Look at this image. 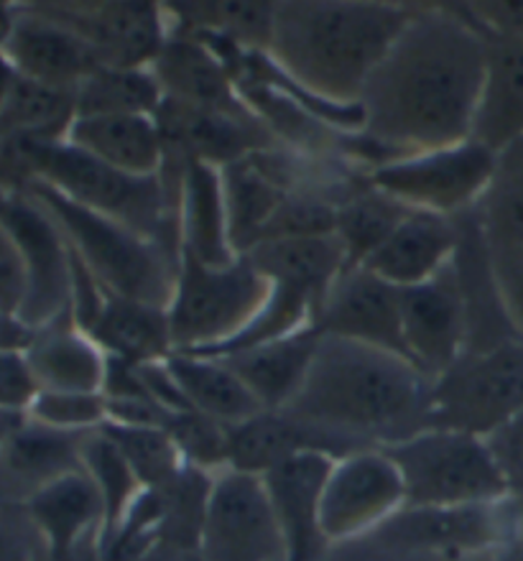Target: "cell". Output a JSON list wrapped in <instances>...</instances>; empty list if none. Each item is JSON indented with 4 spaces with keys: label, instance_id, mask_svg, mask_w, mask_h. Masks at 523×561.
<instances>
[{
    "label": "cell",
    "instance_id": "obj_17",
    "mask_svg": "<svg viewBox=\"0 0 523 561\" xmlns=\"http://www.w3.org/2000/svg\"><path fill=\"white\" fill-rule=\"evenodd\" d=\"M317 330L330 337L353 340L406 357L401 337V288L363 266L342 271L319 311Z\"/></svg>",
    "mask_w": 523,
    "mask_h": 561
},
{
    "label": "cell",
    "instance_id": "obj_28",
    "mask_svg": "<svg viewBox=\"0 0 523 561\" xmlns=\"http://www.w3.org/2000/svg\"><path fill=\"white\" fill-rule=\"evenodd\" d=\"M319 340H322V332L309 327L288 337L248 347L243 353L225 355L220 360L238 373V378L265 411H284L307 378Z\"/></svg>",
    "mask_w": 523,
    "mask_h": 561
},
{
    "label": "cell",
    "instance_id": "obj_43",
    "mask_svg": "<svg viewBox=\"0 0 523 561\" xmlns=\"http://www.w3.org/2000/svg\"><path fill=\"white\" fill-rule=\"evenodd\" d=\"M38 539L23 505L0 493V561H34Z\"/></svg>",
    "mask_w": 523,
    "mask_h": 561
},
{
    "label": "cell",
    "instance_id": "obj_11",
    "mask_svg": "<svg viewBox=\"0 0 523 561\" xmlns=\"http://www.w3.org/2000/svg\"><path fill=\"white\" fill-rule=\"evenodd\" d=\"M197 559L288 561L284 531L273 513L261 474L232 470V467L215 472Z\"/></svg>",
    "mask_w": 523,
    "mask_h": 561
},
{
    "label": "cell",
    "instance_id": "obj_48",
    "mask_svg": "<svg viewBox=\"0 0 523 561\" xmlns=\"http://www.w3.org/2000/svg\"><path fill=\"white\" fill-rule=\"evenodd\" d=\"M15 82H19V72H15V67L11 65V59H8V54L3 49V42H0V113H3Z\"/></svg>",
    "mask_w": 523,
    "mask_h": 561
},
{
    "label": "cell",
    "instance_id": "obj_36",
    "mask_svg": "<svg viewBox=\"0 0 523 561\" xmlns=\"http://www.w3.org/2000/svg\"><path fill=\"white\" fill-rule=\"evenodd\" d=\"M77 118V95L19 77L0 113V136L65 140Z\"/></svg>",
    "mask_w": 523,
    "mask_h": 561
},
{
    "label": "cell",
    "instance_id": "obj_37",
    "mask_svg": "<svg viewBox=\"0 0 523 561\" xmlns=\"http://www.w3.org/2000/svg\"><path fill=\"white\" fill-rule=\"evenodd\" d=\"M82 467L95 482L105 503V528L103 539L111 536L115 528L128 516L133 503L144 493L138 474L133 472L126 455L118 449L111 436L103 432V426L95 432L84 434L82 439Z\"/></svg>",
    "mask_w": 523,
    "mask_h": 561
},
{
    "label": "cell",
    "instance_id": "obj_12",
    "mask_svg": "<svg viewBox=\"0 0 523 561\" xmlns=\"http://www.w3.org/2000/svg\"><path fill=\"white\" fill-rule=\"evenodd\" d=\"M403 508V480L394 459L380 447L357 449L334 459L319 526L327 547H345L365 541Z\"/></svg>",
    "mask_w": 523,
    "mask_h": 561
},
{
    "label": "cell",
    "instance_id": "obj_34",
    "mask_svg": "<svg viewBox=\"0 0 523 561\" xmlns=\"http://www.w3.org/2000/svg\"><path fill=\"white\" fill-rule=\"evenodd\" d=\"M409 213V207L371 184L345 194L338 207L334 238L345 251L348 268L365 266Z\"/></svg>",
    "mask_w": 523,
    "mask_h": 561
},
{
    "label": "cell",
    "instance_id": "obj_35",
    "mask_svg": "<svg viewBox=\"0 0 523 561\" xmlns=\"http://www.w3.org/2000/svg\"><path fill=\"white\" fill-rule=\"evenodd\" d=\"M75 95L77 115H156L163 103L151 67H100Z\"/></svg>",
    "mask_w": 523,
    "mask_h": 561
},
{
    "label": "cell",
    "instance_id": "obj_26",
    "mask_svg": "<svg viewBox=\"0 0 523 561\" xmlns=\"http://www.w3.org/2000/svg\"><path fill=\"white\" fill-rule=\"evenodd\" d=\"M26 357L42 391L103 393L107 355L75 322L72 311L57 322L38 327Z\"/></svg>",
    "mask_w": 523,
    "mask_h": 561
},
{
    "label": "cell",
    "instance_id": "obj_46",
    "mask_svg": "<svg viewBox=\"0 0 523 561\" xmlns=\"http://www.w3.org/2000/svg\"><path fill=\"white\" fill-rule=\"evenodd\" d=\"M23 299H26V271H23L21 253L13 238L0 225V311L21 314Z\"/></svg>",
    "mask_w": 523,
    "mask_h": 561
},
{
    "label": "cell",
    "instance_id": "obj_23",
    "mask_svg": "<svg viewBox=\"0 0 523 561\" xmlns=\"http://www.w3.org/2000/svg\"><path fill=\"white\" fill-rule=\"evenodd\" d=\"M179 255L205 266H228L238 261L230 240L228 205L220 167L192 161L182 176L177 202Z\"/></svg>",
    "mask_w": 523,
    "mask_h": 561
},
{
    "label": "cell",
    "instance_id": "obj_51",
    "mask_svg": "<svg viewBox=\"0 0 523 561\" xmlns=\"http://www.w3.org/2000/svg\"><path fill=\"white\" fill-rule=\"evenodd\" d=\"M376 549V547H373ZM380 561H440V559H427V557H409V554H394V551H384L376 549ZM480 561H490V559H480Z\"/></svg>",
    "mask_w": 523,
    "mask_h": 561
},
{
    "label": "cell",
    "instance_id": "obj_16",
    "mask_svg": "<svg viewBox=\"0 0 523 561\" xmlns=\"http://www.w3.org/2000/svg\"><path fill=\"white\" fill-rule=\"evenodd\" d=\"M88 42L105 67H151L171 36L156 3H44Z\"/></svg>",
    "mask_w": 523,
    "mask_h": 561
},
{
    "label": "cell",
    "instance_id": "obj_8",
    "mask_svg": "<svg viewBox=\"0 0 523 561\" xmlns=\"http://www.w3.org/2000/svg\"><path fill=\"white\" fill-rule=\"evenodd\" d=\"M523 508L513 495L490 503L403 508L368 536L371 547L440 561H480L509 549Z\"/></svg>",
    "mask_w": 523,
    "mask_h": 561
},
{
    "label": "cell",
    "instance_id": "obj_42",
    "mask_svg": "<svg viewBox=\"0 0 523 561\" xmlns=\"http://www.w3.org/2000/svg\"><path fill=\"white\" fill-rule=\"evenodd\" d=\"M42 393L26 353H0V411L23 414Z\"/></svg>",
    "mask_w": 523,
    "mask_h": 561
},
{
    "label": "cell",
    "instance_id": "obj_15",
    "mask_svg": "<svg viewBox=\"0 0 523 561\" xmlns=\"http://www.w3.org/2000/svg\"><path fill=\"white\" fill-rule=\"evenodd\" d=\"M401 337L406 357L432 383L459 360L470 342V317L455 263L427 284L403 288Z\"/></svg>",
    "mask_w": 523,
    "mask_h": 561
},
{
    "label": "cell",
    "instance_id": "obj_9",
    "mask_svg": "<svg viewBox=\"0 0 523 561\" xmlns=\"http://www.w3.org/2000/svg\"><path fill=\"white\" fill-rule=\"evenodd\" d=\"M498 153L480 140L398 156L368 169V184L409 209L457 220L480 205L496 174Z\"/></svg>",
    "mask_w": 523,
    "mask_h": 561
},
{
    "label": "cell",
    "instance_id": "obj_50",
    "mask_svg": "<svg viewBox=\"0 0 523 561\" xmlns=\"http://www.w3.org/2000/svg\"><path fill=\"white\" fill-rule=\"evenodd\" d=\"M23 414H11V411H0V449H3V444L11 439V434L15 432L23 424Z\"/></svg>",
    "mask_w": 523,
    "mask_h": 561
},
{
    "label": "cell",
    "instance_id": "obj_41",
    "mask_svg": "<svg viewBox=\"0 0 523 561\" xmlns=\"http://www.w3.org/2000/svg\"><path fill=\"white\" fill-rule=\"evenodd\" d=\"M486 245L503 314L523 340V245L493 243V240H486Z\"/></svg>",
    "mask_w": 523,
    "mask_h": 561
},
{
    "label": "cell",
    "instance_id": "obj_49",
    "mask_svg": "<svg viewBox=\"0 0 523 561\" xmlns=\"http://www.w3.org/2000/svg\"><path fill=\"white\" fill-rule=\"evenodd\" d=\"M136 561H192V554L186 551L171 547L167 541H156L151 549L144 551Z\"/></svg>",
    "mask_w": 523,
    "mask_h": 561
},
{
    "label": "cell",
    "instance_id": "obj_21",
    "mask_svg": "<svg viewBox=\"0 0 523 561\" xmlns=\"http://www.w3.org/2000/svg\"><path fill=\"white\" fill-rule=\"evenodd\" d=\"M457 251L459 230L455 220L411 209L363 268L403 291L447 271L455 263Z\"/></svg>",
    "mask_w": 523,
    "mask_h": 561
},
{
    "label": "cell",
    "instance_id": "obj_33",
    "mask_svg": "<svg viewBox=\"0 0 523 561\" xmlns=\"http://www.w3.org/2000/svg\"><path fill=\"white\" fill-rule=\"evenodd\" d=\"M276 3H167L174 34L217 36L246 51H269Z\"/></svg>",
    "mask_w": 523,
    "mask_h": 561
},
{
    "label": "cell",
    "instance_id": "obj_44",
    "mask_svg": "<svg viewBox=\"0 0 523 561\" xmlns=\"http://www.w3.org/2000/svg\"><path fill=\"white\" fill-rule=\"evenodd\" d=\"M488 449L516 495L523 493V409L486 436Z\"/></svg>",
    "mask_w": 523,
    "mask_h": 561
},
{
    "label": "cell",
    "instance_id": "obj_27",
    "mask_svg": "<svg viewBox=\"0 0 523 561\" xmlns=\"http://www.w3.org/2000/svg\"><path fill=\"white\" fill-rule=\"evenodd\" d=\"M67 140L130 176H159L163 169L156 115H77Z\"/></svg>",
    "mask_w": 523,
    "mask_h": 561
},
{
    "label": "cell",
    "instance_id": "obj_1",
    "mask_svg": "<svg viewBox=\"0 0 523 561\" xmlns=\"http://www.w3.org/2000/svg\"><path fill=\"white\" fill-rule=\"evenodd\" d=\"M486 69L488 38L465 8L411 5L361 100L373 167L473 138Z\"/></svg>",
    "mask_w": 523,
    "mask_h": 561
},
{
    "label": "cell",
    "instance_id": "obj_30",
    "mask_svg": "<svg viewBox=\"0 0 523 561\" xmlns=\"http://www.w3.org/2000/svg\"><path fill=\"white\" fill-rule=\"evenodd\" d=\"M163 363L184 401L197 414L217 421L225 428H236L265 411L238 378V373L220 357L171 353Z\"/></svg>",
    "mask_w": 523,
    "mask_h": 561
},
{
    "label": "cell",
    "instance_id": "obj_32",
    "mask_svg": "<svg viewBox=\"0 0 523 561\" xmlns=\"http://www.w3.org/2000/svg\"><path fill=\"white\" fill-rule=\"evenodd\" d=\"M88 334L107 357L126 363H161L174 353L169 332V314L154 304L123 299L107 294L103 309L90 324Z\"/></svg>",
    "mask_w": 523,
    "mask_h": 561
},
{
    "label": "cell",
    "instance_id": "obj_45",
    "mask_svg": "<svg viewBox=\"0 0 523 561\" xmlns=\"http://www.w3.org/2000/svg\"><path fill=\"white\" fill-rule=\"evenodd\" d=\"M465 13L482 36L523 44V3H470Z\"/></svg>",
    "mask_w": 523,
    "mask_h": 561
},
{
    "label": "cell",
    "instance_id": "obj_24",
    "mask_svg": "<svg viewBox=\"0 0 523 561\" xmlns=\"http://www.w3.org/2000/svg\"><path fill=\"white\" fill-rule=\"evenodd\" d=\"M357 449L368 447H355L353 442L307 424L288 411H263L246 424L230 428V467L251 474H265L304 451L345 457Z\"/></svg>",
    "mask_w": 523,
    "mask_h": 561
},
{
    "label": "cell",
    "instance_id": "obj_52",
    "mask_svg": "<svg viewBox=\"0 0 523 561\" xmlns=\"http://www.w3.org/2000/svg\"><path fill=\"white\" fill-rule=\"evenodd\" d=\"M192 561H200V559H197V554H192Z\"/></svg>",
    "mask_w": 523,
    "mask_h": 561
},
{
    "label": "cell",
    "instance_id": "obj_13",
    "mask_svg": "<svg viewBox=\"0 0 523 561\" xmlns=\"http://www.w3.org/2000/svg\"><path fill=\"white\" fill-rule=\"evenodd\" d=\"M0 225L19 248L26 271V299L21 319L46 327L72 311V251L54 217L29 194L0 197Z\"/></svg>",
    "mask_w": 523,
    "mask_h": 561
},
{
    "label": "cell",
    "instance_id": "obj_22",
    "mask_svg": "<svg viewBox=\"0 0 523 561\" xmlns=\"http://www.w3.org/2000/svg\"><path fill=\"white\" fill-rule=\"evenodd\" d=\"M151 69L163 90V100L209 111L253 113L240 98L225 61L200 38L171 31Z\"/></svg>",
    "mask_w": 523,
    "mask_h": 561
},
{
    "label": "cell",
    "instance_id": "obj_2",
    "mask_svg": "<svg viewBox=\"0 0 523 561\" xmlns=\"http://www.w3.org/2000/svg\"><path fill=\"white\" fill-rule=\"evenodd\" d=\"M432 380L406 357L322 334L284 411L355 447H386L429 426Z\"/></svg>",
    "mask_w": 523,
    "mask_h": 561
},
{
    "label": "cell",
    "instance_id": "obj_14",
    "mask_svg": "<svg viewBox=\"0 0 523 561\" xmlns=\"http://www.w3.org/2000/svg\"><path fill=\"white\" fill-rule=\"evenodd\" d=\"M0 42L23 80L77 92L105 67L95 49L44 3L0 5Z\"/></svg>",
    "mask_w": 523,
    "mask_h": 561
},
{
    "label": "cell",
    "instance_id": "obj_3",
    "mask_svg": "<svg viewBox=\"0 0 523 561\" xmlns=\"http://www.w3.org/2000/svg\"><path fill=\"white\" fill-rule=\"evenodd\" d=\"M409 15L401 3H276L265 54L307 95L357 107Z\"/></svg>",
    "mask_w": 523,
    "mask_h": 561
},
{
    "label": "cell",
    "instance_id": "obj_38",
    "mask_svg": "<svg viewBox=\"0 0 523 561\" xmlns=\"http://www.w3.org/2000/svg\"><path fill=\"white\" fill-rule=\"evenodd\" d=\"M475 209L486 240L523 245V138L498 153L496 174Z\"/></svg>",
    "mask_w": 523,
    "mask_h": 561
},
{
    "label": "cell",
    "instance_id": "obj_39",
    "mask_svg": "<svg viewBox=\"0 0 523 561\" xmlns=\"http://www.w3.org/2000/svg\"><path fill=\"white\" fill-rule=\"evenodd\" d=\"M103 432L118 444V449L126 455L138 474L144 488H161L169 480H174L182 467L186 465L182 451L177 449L167 428L159 426H126L105 421Z\"/></svg>",
    "mask_w": 523,
    "mask_h": 561
},
{
    "label": "cell",
    "instance_id": "obj_29",
    "mask_svg": "<svg viewBox=\"0 0 523 561\" xmlns=\"http://www.w3.org/2000/svg\"><path fill=\"white\" fill-rule=\"evenodd\" d=\"M246 259L269 284L292 286L325 304L334 280L348 268L345 251L334 236L273 238L253 245Z\"/></svg>",
    "mask_w": 523,
    "mask_h": 561
},
{
    "label": "cell",
    "instance_id": "obj_19",
    "mask_svg": "<svg viewBox=\"0 0 523 561\" xmlns=\"http://www.w3.org/2000/svg\"><path fill=\"white\" fill-rule=\"evenodd\" d=\"M21 505L38 543L49 554H69L103 541L105 503L84 467L38 488Z\"/></svg>",
    "mask_w": 523,
    "mask_h": 561
},
{
    "label": "cell",
    "instance_id": "obj_20",
    "mask_svg": "<svg viewBox=\"0 0 523 561\" xmlns=\"http://www.w3.org/2000/svg\"><path fill=\"white\" fill-rule=\"evenodd\" d=\"M220 171L232 248L238 255H246L265 238L288 194L302 184L296 182L294 171L276 159L273 148L232 161Z\"/></svg>",
    "mask_w": 523,
    "mask_h": 561
},
{
    "label": "cell",
    "instance_id": "obj_7",
    "mask_svg": "<svg viewBox=\"0 0 523 561\" xmlns=\"http://www.w3.org/2000/svg\"><path fill=\"white\" fill-rule=\"evenodd\" d=\"M269 288L246 255L228 266H205L179 255L167 307L174 353L209 355L228 345L259 314Z\"/></svg>",
    "mask_w": 523,
    "mask_h": 561
},
{
    "label": "cell",
    "instance_id": "obj_47",
    "mask_svg": "<svg viewBox=\"0 0 523 561\" xmlns=\"http://www.w3.org/2000/svg\"><path fill=\"white\" fill-rule=\"evenodd\" d=\"M34 561H103V549H100V541H92L88 547L69 551V554H49V551L42 549V543H38Z\"/></svg>",
    "mask_w": 523,
    "mask_h": 561
},
{
    "label": "cell",
    "instance_id": "obj_5",
    "mask_svg": "<svg viewBox=\"0 0 523 561\" xmlns=\"http://www.w3.org/2000/svg\"><path fill=\"white\" fill-rule=\"evenodd\" d=\"M21 138L26 146L31 182L52 186L75 205L111 217L140 236L179 251L177 213L159 176H130L80 151L67 138Z\"/></svg>",
    "mask_w": 523,
    "mask_h": 561
},
{
    "label": "cell",
    "instance_id": "obj_25",
    "mask_svg": "<svg viewBox=\"0 0 523 561\" xmlns=\"http://www.w3.org/2000/svg\"><path fill=\"white\" fill-rule=\"evenodd\" d=\"M82 439L84 434L59 432L23 419L0 449V493L23 503L52 480L82 470Z\"/></svg>",
    "mask_w": 523,
    "mask_h": 561
},
{
    "label": "cell",
    "instance_id": "obj_4",
    "mask_svg": "<svg viewBox=\"0 0 523 561\" xmlns=\"http://www.w3.org/2000/svg\"><path fill=\"white\" fill-rule=\"evenodd\" d=\"M23 194L54 217L69 248L107 294L169 307L179 268L177 248L90 213L42 182H31Z\"/></svg>",
    "mask_w": 523,
    "mask_h": 561
},
{
    "label": "cell",
    "instance_id": "obj_31",
    "mask_svg": "<svg viewBox=\"0 0 523 561\" xmlns=\"http://www.w3.org/2000/svg\"><path fill=\"white\" fill-rule=\"evenodd\" d=\"M488 38V36H486ZM473 138L501 153L523 138V44L488 38V69Z\"/></svg>",
    "mask_w": 523,
    "mask_h": 561
},
{
    "label": "cell",
    "instance_id": "obj_40",
    "mask_svg": "<svg viewBox=\"0 0 523 561\" xmlns=\"http://www.w3.org/2000/svg\"><path fill=\"white\" fill-rule=\"evenodd\" d=\"M29 421L69 434L95 432L107 421L105 393L42 391L26 411Z\"/></svg>",
    "mask_w": 523,
    "mask_h": 561
},
{
    "label": "cell",
    "instance_id": "obj_10",
    "mask_svg": "<svg viewBox=\"0 0 523 561\" xmlns=\"http://www.w3.org/2000/svg\"><path fill=\"white\" fill-rule=\"evenodd\" d=\"M523 409V340L465 350L432 383L429 426L488 436Z\"/></svg>",
    "mask_w": 523,
    "mask_h": 561
},
{
    "label": "cell",
    "instance_id": "obj_18",
    "mask_svg": "<svg viewBox=\"0 0 523 561\" xmlns=\"http://www.w3.org/2000/svg\"><path fill=\"white\" fill-rule=\"evenodd\" d=\"M334 459L338 457L325 451H304L261 474L273 513L284 531L288 561H319L330 549L319 526V513H322L325 482L330 478Z\"/></svg>",
    "mask_w": 523,
    "mask_h": 561
},
{
    "label": "cell",
    "instance_id": "obj_6",
    "mask_svg": "<svg viewBox=\"0 0 523 561\" xmlns=\"http://www.w3.org/2000/svg\"><path fill=\"white\" fill-rule=\"evenodd\" d=\"M380 449L401 472L406 508L490 503L513 495L486 436L427 426Z\"/></svg>",
    "mask_w": 523,
    "mask_h": 561
}]
</instances>
